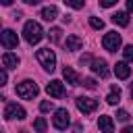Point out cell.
Masks as SVG:
<instances>
[{
    "label": "cell",
    "instance_id": "obj_26",
    "mask_svg": "<svg viewBox=\"0 0 133 133\" xmlns=\"http://www.w3.org/2000/svg\"><path fill=\"white\" fill-rule=\"evenodd\" d=\"M116 118L123 121V123H127V121H129V112H127V110H118V112H116Z\"/></svg>",
    "mask_w": 133,
    "mask_h": 133
},
{
    "label": "cell",
    "instance_id": "obj_4",
    "mask_svg": "<svg viewBox=\"0 0 133 133\" xmlns=\"http://www.w3.org/2000/svg\"><path fill=\"white\" fill-rule=\"evenodd\" d=\"M102 46L108 50V52H116L121 48V35L116 31H108L104 37H102Z\"/></svg>",
    "mask_w": 133,
    "mask_h": 133
},
{
    "label": "cell",
    "instance_id": "obj_6",
    "mask_svg": "<svg viewBox=\"0 0 133 133\" xmlns=\"http://www.w3.org/2000/svg\"><path fill=\"white\" fill-rule=\"evenodd\" d=\"M77 108H79V112L89 114V112H94V110L98 108V100L87 98V96H79V98H77Z\"/></svg>",
    "mask_w": 133,
    "mask_h": 133
},
{
    "label": "cell",
    "instance_id": "obj_32",
    "mask_svg": "<svg viewBox=\"0 0 133 133\" xmlns=\"http://www.w3.org/2000/svg\"><path fill=\"white\" fill-rule=\"evenodd\" d=\"M129 94H131V98H133V83L129 85Z\"/></svg>",
    "mask_w": 133,
    "mask_h": 133
},
{
    "label": "cell",
    "instance_id": "obj_27",
    "mask_svg": "<svg viewBox=\"0 0 133 133\" xmlns=\"http://www.w3.org/2000/svg\"><path fill=\"white\" fill-rule=\"evenodd\" d=\"M114 4H116V0H100V6H104V8L114 6Z\"/></svg>",
    "mask_w": 133,
    "mask_h": 133
},
{
    "label": "cell",
    "instance_id": "obj_28",
    "mask_svg": "<svg viewBox=\"0 0 133 133\" xmlns=\"http://www.w3.org/2000/svg\"><path fill=\"white\" fill-rule=\"evenodd\" d=\"M0 81H2V85L6 83V66L2 69V73H0Z\"/></svg>",
    "mask_w": 133,
    "mask_h": 133
},
{
    "label": "cell",
    "instance_id": "obj_15",
    "mask_svg": "<svg viewBox=\"0 0 133 133\" xmlns=\"http://www.w3.org/2000/svg\"><path fill=\"white\" fill-rule=\"evenodd\" d=\"M98 127L102 129V131H106V133H112L114 131V123H112V118L110 116H100V121H98Z\"/></svg>",
    "mask_w": 133,
    "mask_h": 133
},
{
    "label": "cell",
    "instance_id": "obj_22",
    "mask_svg": "<svg viewBox=\"0 0 133 133\" xmlns=\"http://www.w3.org/2000/svg\"><path fill=\"white\" fill-rule=\"evenodd\" d=\"M123 54H125V60L127 62H133V46H125Z\"/></svg>",
    "mask_w": 133,
    "mask_h": 133
},
{
    "label": "cell",
    "instance_id": "obj_10",
    "mask_svg": "<svg viewBox=\"0 0 133 133\" xmlns=\"http://www.w3.org/2000/svg\"><path fill=\"white\" fill-rule=\"evenodd\" d=\"M46 91H48L52 98H62V96H64V87H62V83L56 81V79L50 81V83L46 85Z\"/></svg>",
    "mask_w": 133,
    "mask_h": 133
},
{
    "label": "cell",
    "instance_id": "obj_23",
    "mask_svg": "<svg viewBox=\"0 0 133 133\" xmlns=\"http://www.w3.org/2000/svg\"><path fill=\"white\" fill-rule=\"evenodd\" d=\"M64 4L71 8H83V0H64Z\"/></svg>",
    "mask_w": 133,
    "mask_h": 133
},
{
    "label": "cell",
    "instance_id": "obj_5",
    "mask_svg": "<svg viewBox=\"0 0 133 133\" xmlns=\"http://www.w3.org/2000/svg\"><path fill=\"white\" fill-rule=\"evenodd\" d=\"M52 123H54V127L56 129H66L69 127V123H71V114H69V110L66 108H58L56 112H54V118H52Z\"/></svg>",
    "mask_w": 133,
    "mask_h": 133
},
{
    "label": "cell",
    "instance_id": "obj_21",
    "mask_svg": "<svg viewBox=\"0 0 133 133\" xmlns=\"http://www.w3.org/2000/svg\"><path fill=\"white\" fill-rule=\"evenodd\" d=\"M89 25H91L94 29H102V27H104V21L98 19V17H89Z\"/></svg>",
    "mask_w": 133,
    "mask_h": 133
},
{
    "label": "cell",
    "instance_id": "obj_30",
    "mask_svg": "<svg viewBox=\"0 0 133 133\" xmlns=\"http://www.w3.org/2000/svg\"><path fill=\"white\" fill-rule=\"evenodd\" d=\"M23 2H27V4H39L42 0H23Z\"/></svg>",
    "mask_w": 133,
    "mask_h": 133
},
{
    "label": "cell",
    "instance_id": "obj_9",
    "mask_svg": "<svg viewBox=\"0 0 133 133\" xmlns=\"http://www.w3.org/2000/svg\"><path fill=\"white\" fill-rule=\"evenodd\" d=\"M91 71H94L96 75H100L102 79H106V77L110 75L108 64H106V60H104V58H94V60H91Z\"/></svg>",
    "mask_w": 133,
    "mask_h": 133
},
{
    "label": "cell",
    "instance_id": "obj_1",
    "mask_svg": "<svg viewBox=\"0 0 133 133\" xmlns=\"http://www.w3.org/2000/svg\"><path fill=\"white\" fill-rule=\"evenodd\" d=\"M23 37H25V42L27 44H39V39L44 37V29H42V25L39 23H35V21H27L25 23V27H23Z\"/></svg>",
    "mask_w": 133,
    "mask_h": 133
},
{
    "label": "cell",
    "instance_id": "obj_8",
    "mask_svg": "<svg viewBox=\"0 0 133 133\" xmlns=\"http://www.w3.org/2000/svg\"><path fill=\"white\" fill-rule=\"evenodd\" d=\"M0 42H2V46H4L6 50H10V48H17V46H19V37H17V33H15L12 29H4V31H2V35H0Z\"/></svg>",
    "mask_w": 133,
    "mask_h": 133
},
{
    "label": "cell",
    "instance_id": "obj_12",
    "mask_svg": "<svg viewBox=\"0 0 133 133\" xmlns=\"http://www.w3.org/2000/svg\"><path fill=\"white\" fill-rule=\"evenodd\" d=\"M2 64L6 69H17L19 66V56L17 54H10V52H4L2 54Z\"/></svg>",
    "mask_w": 133,
    "mask_h": 133
},
{
    "label": "cell",
    "instance_id": "obj_18",
    "mask_svg": "<svg viewBox=\"0 0 133 133\" xmlns=\"http://www.w3.org/2000/svg\"><path fill=\"white\" fill-rule=\"evenodd\" d=\"M112 23H116V25H121V27H127V25H129V15L123 12V10H118V12L112 15Z\"/></svg>",
    "mask_w": 133,
    "mask_h": 133
},
{
    "label": "cell",
    "instance_id": "obj_24",
    "mask_svg": "<svg viewBox=\"0 0 133 133\" xmlns=\"http://www.w3.org/2000/svg\"><path fill=\"white\" fill-rule=\"evenodd\" d=\"M81 83H83V87H87V89H96V81H94L91 77H85Z\"/></svg>",
    "mask_w": 133,
    "mask_h": 133
},
{
    "label": "cell",
    "instance_id": "obj_11",
    "mask_svg": "<svg viewBox=\"0 0 133 133\" xmlns=\"http://www.w3.org/2000/svg\"><path fill=\"white\" fill-rule=\"evenodd\" d=\"M114 75H116L118 79H129V75H131V66L127 64V60L114 64Z\"/></svg>",
    "mask_w": 133,
    "mask_h": 133
},
{
    "label": "cell",
    "instance_id": "obj_25",
    "mask_svg": "<svg viewBox=\"0 0 133 133\" xmlns=\"http://www.w3.org/2000/svg\"><path fill=\"white\" fill-rule=\"evenodd\" d=\"M52 108H54V104H52V102H48V100H44V102L39 104V110H42V112H50Z\"/></svg>",
    "mask_w": 133,
    "mask_h": 133
},
{
    "label": "cell",
    "instance_id": "obj_13",
    "mask_svg": "<svg viewBox=\"0 0 133 133\" xmlns=\"http://www.w3.org/2000/svg\"><path fill=\"white\" fill-rule=\"evenodd\" d=\"M62 75H64V79H66V83H71V85H79L81 83V79H79V75L71 69V66H64L62 69Z\"/></svg>",
    "mask_w": 133,
    "mask_h": 133
},
{
    "label": "cell",
    "instance_id": "obj_29",
    "mask_svg": "<svg viewBox=\"0 0 133 133\" xmlns=\"http://www.w3.org/2000/svg\"><path fill=\"white\" fill-rule=\"evenodd\" d=\"M127 8H129V10L133 12V0H127Z\"/></svg>",
    "mask_w": 133,
    "mask_h": 133
},
{
    "label": "cell",
    "instance_id": "obj_3",
    "mask_svg": "<svg viewBox=\"0 0 133 133\" xmlns=\"http://www.w3.org/2000/svg\"><path fill=\"white\" fill-rule=\"evenodd\" d=\"M17 96L23 100H33L37 96V85L33 81H21L17 85Z\"/></svg>",
    "mask_w": 133,
    "mask_h": 133
},
{
    "label": "cell",
    "instance_id": "obj_31",
    "mask_svg": "<svg viewBox=\"0 0 133 133\" xmlns=\"http://www.w3.org/2000/svg\"><path fill=\"white\" fill-rule=\"evenodd\" d=\"M2 4H4V6H8V4H12V0H2Z\"/></svg>",
    "mask_w": 133,
    "mask_h": 133
},
{
    "label": "cell",
    "instance_id": "obj_2",
    "mask_svg": "<svg viewBox=\"0 0 133 133\" xmlns=\"http://www.w3.org/2000/svg\"><path fill=\"white\" fill-rule=\"evenodd\" d=\"M35 58H37V62L44 66V71H50V73H52V71L56 69V54H54V50L42 48V50H37Z\"/></svg>",
    "mask_w": 133,
    "mask_h": 133
},
{
    "label": "cell",
    "instance_id": "obj_19",
    "mask_svg": "<svg viewBox=\"0 0 133 133\" xmlns=\"http://www.w3.org/2000/svg\"><path fill=\"white\" fill-rule=\"evenodd\" d=\"M48 35H50V42L58 44V42H60V35H62V29H60V27H52Z\"/></svg>",
    "mask_w": 133,
    "mask_h": 133
},
{
    "label": "cell",
    "instance_id": "obj_20",
    "mask_svg": "<svg viewBox=\"0 0 133 133\" xmlns=\"http://www.w3.org/2000/svg\"><path fill=\"white\" fill-rule=\"evenodd\" d=\"M33 129H35V131H46V129H48V123H46V118H42V116H39V118H35V123H33Z\"/></svg>",
    "mask_w": 133,
    "mask_h": 133
},
{
    "label": "cell",
    "instance_id": "obj_14",
    "mask_svg": "<svg viewBox=\"0 0 133 133\" xmlns=\"http://www.w3.org/2000/svg\"><path fill=\"white\" fill-rule=\"evenodd\" d=\"M66 50H71V52H75V50H79L81 46H83V39L79 37V35H69L66 37Z\"/></svg>",
    "mask_w": 133,
    "mask_h": 133
},
{
    "label": "cell",
    "instance_id": "obj_7",
    "mask_svg": "<svg viewBox=\"0 0 133 133\" xmlns=\"http://www.w3.org/2000/svg\"><path fill=\"white\" fill-rule=\"evenodd\" d=\"M4 118H17V121H23L25 118V110L15 104V102H8L6 108H4Z\"/></svg>",
    "mask_w": 133,
    "mask_h": 133
},
{
    "label": "cell",
    "instance_id": "obj_17",
    "mask_svg": "<svg viewBox=\"0 0 133 133\" xmlns=\"http://www.w3.org/2000/svg\"><path fill=\"white\" fill-rule=\"evenodd\" d=\"M106 102H108V104H112V106L121 102V87H118V85H112V87H110V94H108Z\"/></svg>",
    "mask_w": 133,
    "mask_h": 133
},
{
    "label": "cell",
    "instance_id": "obj_16",
    "mask_svg": "<svg viewBox=\"0 0 133 133\" xmlns=\"http://www.w3.org/2000/svg\"><path fill=\"white\" fill-rule=\"evenodd\" d=\"M56 17H58V8H56V6H46V8H42V19H44V21L50 23V21H54Z\"/></svg>",
    "mask_w": 133,
    "mask_h": 133
}]
</instances>
